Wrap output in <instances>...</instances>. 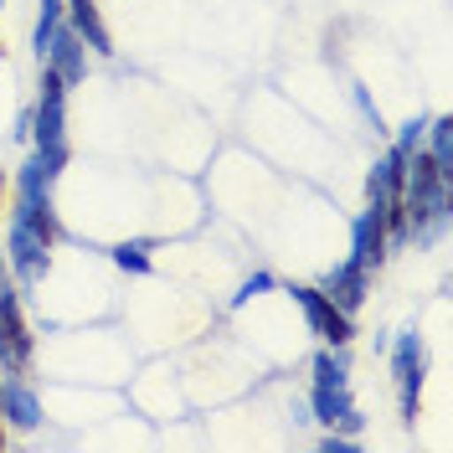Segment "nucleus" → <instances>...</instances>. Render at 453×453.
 Returning a JSON list of instances; mask_svg holds the SVG:
<instances>
[{"label": "nucleus", "instance_id": "f257e3e1", "mask_svg": "<svg viewBox=\"0 0 453 453\" xmlns=\"http://www.w3.org/2000/svg\"><path fill=\"white\" fill-rule=\"evenodd\" d=\"M31 356H36V335L27 325L21 294L11 279H0V371H27Z\"/></svg>", "mask_w": 453, "mask_h": 453}, {"label": "nucleus", "instance_id": "f03ea898", "mask_svg": "<svg viewBox=\"0 0 453 453\" xmlns=\"http://www.w3.org/2000/svg\"><path fill=\"white\" fill-rule=\"evenodd\" d=\"M288 294H294V304L304 310L310 330L325 340V345H350V340H356V314L340 310L319 283H288Z\"/></svg>", "mask_w": 453, "mask_h": 453}, {"label": "nucleus", "instance_id": "7ed1b4c3", "mask_svg": "<svg viewBox=\"0 0 453 453\" xmlns=\"http://www.w3.org/2000/svg\"><path fill=\"white\" fill-rule=\"evenodd\" d=\"M423 371H427L423 335H418V330H402V335L392 340V376H396V396H402V423H418Z\"/></svg>", "mask_w": 453, "mask_h": 453}, {"label": "nucleus", "instance_id": "20e7f679", "mask_svg": "<svg viewBox=\"0 0 453 453\" xmlns=\"http://www.w3.org/2000/svg\"><path fill=\"white\" fill-rule=\"evenodd\" d=\"M42 93H36V109H31V144H67V83L57 78L52 67L42 62Z\"/></svg>", "mask_w": 453, "mask_h": 453}, {"label": "nucleus", "instance_id": "39448f33", "mask_svg": "<svg viewBox=\"0 0 453 453\" xmlns=\"http://www.w3.org/2000/svg\"><path fill=\"white\" fill-rule=\"evenodd\" d=\"M5 268L16 273V283L36 288V283L52 273V248H47L36 232H27L21 222H11L5 226Z\"/></svg>", "mask_w": 453, "mask_h": 453}, {"label": "nucleus", "instance_id": "423d86ee", "mask_svg": "<svg viewBox=\"0 0 453 453\" xmlns=\"http://www.w3.org/2000/svg\"><path fill=\"white\" fill-rule=\"evenodd\" d=\"M392 257V242H387V217H381V206L366 201V211L350 222V263H361V268H381Z\"/></svg>", "mask_w": 453, "mask_h": 453}, {"label": "nucleus", "instance_id": "0eeeda50", "mask_svg": "<svg viewBox=\"0 0 453 453\" xmlns=\"http://www.w3.org/2000/svg\"><path fill=\"white\" fill-rule=\"evenodd\" d=\"M42 62H47V67H52V73H57V78H62L67 88H78V83L88 78V42H83V36H78L73 27H67V21H62Z\"/></svg>", "mask_w": 453, "mask_h": 453}, {"label": "nucleus", "instance_id": "6e6552de", "mask_svg": "<svg viewBox=\"0 0 453 453\" xmlns=\"http://www.w3.org/2000/svg\"><path fill=\"white\" fill-rule=\"evenodd\" d=\"M319 288H325L345 314H356L361 304H366V294H371V268H361V263L345 257V263H335V268L319 279Z\"/></svg>", "mask_w": 453, "mask_h": 453}, {"label": "nucleus", "instance_id": "1a4fd4ad", "mask_svg": "<svg viewBox=\"0 0 453 453\" xmlns=\"http://www.w3.org/2000/svg\"><path fill=\"white\" fill-rule=\"evenodd\" d=\"M402 186H407V150H387L376 165H371V175H366V201H392V196H402Z\"/></svg>", "mask_w": 453, "mask_h": 453}, {"label": "nucleus", "instance_id": "9d476101", "mask_svg": "<svg viewBox=\"0 0 453 453\" xmlns=\"http://www.w3.org/2000/svg\"><path fill=\"white\" fill-rule=\"evenodd\" d=\"M62 5H67V27L88 42V52L113 57V36L104 27V16H98V0H62Z\"/></svg>", "mask_w": 453, "mask_h": 453}, {"label": "nucleus", "instance_id": "9b49d317", "mask_svg": "<svg viewBox=\"0 0 453 453\" xmlns=\"http://www.w3.org/2000/svg\"><path fill=\"white\" fill-rule=\"evenodd\" d=\"M423 150L433 155V160H438L443 180H453V119H449V113L427 119V129H423Z\"/></svg>", "mask_w": 453, "mask_h": 453}, {"label": "nucleus", "instance_id": "f8f14e48", "mask_svg": "<svg viewBox=\"0 0 453 453\" xmlns=\"http://www.w3.org/2000/svg\"><path fill=\"white\" fill-rule=\"evenodd\" d=\"M42 11H36V27H31V52H36V62L47 57V47H52V36H57V27L67 21V5L62 0H36Z\"/></svg>", "mask_w": 453, "mask_h": 453}, {"label": "nucleus", "instance_id": "ddd939ff", "mask_svg": "<svg viewBox=\"0 0 453 453\" xmlns=\"http://www.w3.org/2000/svg\"><path fill=\"white\" fill-rule=\"evenodd\" d=\"M155 242L150 237H129V242H113L109 257H113V268H124V273H150L155 268Z\"/></svg>", "mask_w": 453, "mask_h": 453}, {"label": "nucleus", "instance_id": "4468645a", "mask_svg": "<svg viewBox=\"0 0 453 453\" xmlns=\"http://www.w3.org/2000/svg\"><path fill=\"white\" fill-rule=\"evenodd\" d=\"M268 288H279V279H273L268 268H257V273H248V279H242V288L232 294V310H242L248 299H257V294H268Z\"/></svg>", "mask_w": 453, "mask_h": 453}, {"label": "nucleus", "instance_id": "2eb2a0df", "mask_svg": "<svg viewBox=\"0 0 453 453\" xmlns=\"http://www.w3.org/2000/svg\"><path fill=\"white\" fill-rule=\"evenodd\" d=\"M423 129H427V119L423 113H418V119H407V124H402V129H396V150H407V155H412V150H418V144H423Z\"/></svg>", "mask_w": 453, "mask_h": 453}, {"label": "nucleus", "instance_id": "dca6fc26", "mask_svg": "<svg viewBox=\"0 0 453 453\" xmlns=\"http://www.w3.org/2000/svg\"><path fill=\"white\" fill-rule=\"evenodd\" d=\"M319 449H325V453H356V449H361V438H350V433H340V427H330V433L319 438Z\"/></svg>", "mask_w": 453, "mask_h": 453}, {"label": "nucleus", "instance_id": "f3484780", "mask_svg": "<svg viewBox=\"0 0 453 453\" xmlns=\"http://www.w3.org/2000/svg\"><path fill=\"white\" fill-rule=\"evenodd\" d=\"M356 104H361V113H366L371 124H376V134H381V113H376V104H371V93H366V88H356Z\"/></svg>", "mask_w": 453, "mask_h": 453}, {"label": "nucleus", "instance_id": "a211bd4d", "mask_svg": "<svg viewBox=\"0 0 453 453\" xmlns=\"http://www.w3.org/2000/svg\"><path fill=\"white\" fill-rule=\"evenodd\" d=\"M0 211H5V170H0Z\"/></svg>", "mask_w": 453, "mask_h": 453}, {"label": "nucleus", "instance_id": "6ab92c4d", "mask_svg": "<svg viewBox=\"0 0 453 453\" xmlns=\"http://www.w3.org/2000/svg\"><path fill=\"white\" fill-rule=\"evenodd\" d=\"M0 279H5V242H0Z\"/></svg>", "mask_w": 453, "mask_h": 453}, {"label": "nucleus", "instance_id": "aec40b11", "mask_svg": "<svg viewBox=\"0 0 453 453\" xmlns=\"http://www.w3.org/2000/svg\"><path fill=\"white\" fill-rule=\"evenodd\" d=\"M0 453H5V418H0Z\"/></svg>", "mask_w": 453, "mask_h": 453}, {"label": "nucleus", "instance_id": "412c9836", "mask_svg": "<svg viewBox=\"0 0 453 453\" xmlns=\"http://www.w3.org/2000/svg\"><path fill=\"white\" fill-rule=\"evenodd\" d=\"M0 11H5V0H0Z\"/></svg>", "mask_w": 453, "mask_h": 453}]
</instances>
